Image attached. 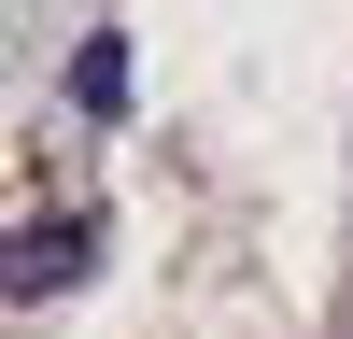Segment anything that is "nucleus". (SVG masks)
Here are the masks:
<instances>
[{"label":"nucleus","mask_w":353,"mask_h":339,"mask_svg":"<svg viewBox=\"0 0 353 339\" xmlns=\"http://www.w3.org/2000/svg\"><path fill=\"white\" fill-rule=\"evenodd\" d=\"M57 282H85V226H14V297H57Z\"/></svg>","instance_id":"obj_1"},{"label":"nucleus","mask_w":353,"mask_h":339,"mask_svg":"<svg viewBox=\"0 0 353 339\" xmlns=\"http://www.w3.org/2000/svg\"><path fill=\"white\" fill-rule=\"evenodd\" d=\"M71 99H99V113L128 99V43H85V56H71Z\"/></svg>","instance_id":"obj_2"}]
</instances>
